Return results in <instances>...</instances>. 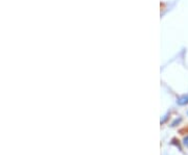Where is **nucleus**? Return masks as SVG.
I'll return each mask as SVG.
<instances>
[{
    "mask_svg": "<svg viewBox=\"0 0 188 155\" xmlns=\"http://www.w3.org/2000/svg\"><path fill=\"white\" fill-rule=\"evenodd\" d=\"M177 103L179 105H185V104H188V94L186 95H183L181 96L179 99L177 100Z\"/></svg>",
    "mask_w": 188,
    "mask_h": 155,
    "instance_id": "nucleus-1",
    "label": "nucleus"
},
{
    "mask_svg": "<svg viewBox=\"0 0 188 155\" xmlns=\"http://www.w3.org/2000/svg\"><path fill=\"white\" fill-rule=\"evenodd\" d=\"M183 143H184V145H185L186 147H188V135L184 137V139H183Z\"/></svg>",
    "mask_w": 188,
    "mask_h": 155,
    "instance_id": "nucleus-2",
    "label": "nucleus"
}]
</instances>
